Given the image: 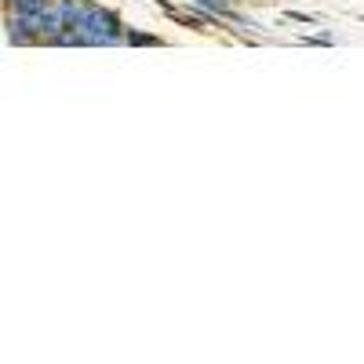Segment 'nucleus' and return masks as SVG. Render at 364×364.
I'll return each mask as SVG.
<instances>
[{
	"instance_id": "nucleus-1",
	"label": "nucleus",
	"mask_w": 364,
	"mask_h": 364,
	"mask_svg": "<svg viewBox=\"0 0 364 364\" xmlns=\"http://www.w3.org/2000/svg\"><path fill=\"white\" fill-rule=\"evenodd\" d=\"M193 4H200V8H208V11H219V15H230V11H226V0H193Z\"/></svg>"
},
{
	"instance_id": "nucleus-2",
	"label": "nucleus",
	"mask_w": 364,
	"mask_h": 364,
	"mask_svg": "<svg viewBox=\"0 0 364 364\" xmlns=\"http://www.w3.org/2000/svg\"><path fill=\"white\" fill-rule=\"evenodd\" d=\"M124 44H161V37H146V33H132V29H128V41Z\"/></svg>"
}]
</instances>
